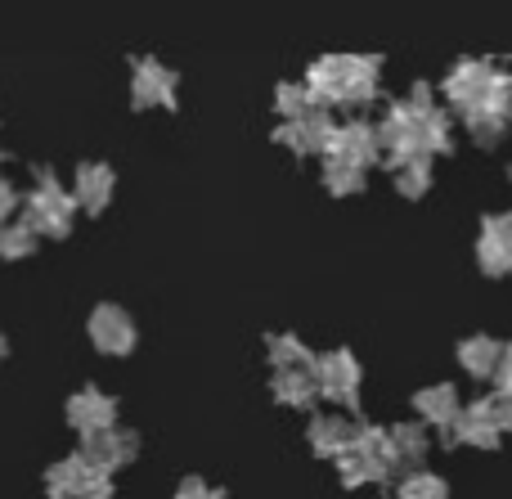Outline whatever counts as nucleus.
I'll use <instances>...</instances> for the list:
<instances>
[{
    "label": "nucleus",
    "instance_id": "obj_1",
    "mask_svg": "<svg viewBox=\"0 0 512 499\" xmlns=\"http://www.w3.org/2000/svg\"><path fill=\"white\" fill-rule=\"evenodd\" d=\"M72 216H77L72 189H63V180L54 171L36 167V189L23 198V225L36 239H63L72 230Z\"/></svg>",
    "mask_w": 512,
    "mask_h": 499
},
{
    "label": "nucleus",
    "instance_id": "obj_2",
    "mask_svg": "<svg viewBox=\"0 0 512 499\" xmlns=\"http://www.w3.org/2000/svg\"><path fill=\"white\" fill-rule=\"evenodd\" d=\"M490 81H495V68H490L486 59H459L450 68V77H445L441 90H445V99H450L454 113L472 117L490 104Z\"/></svg>",
    "mask_w": 512,
    "mask_h": 499
},
{
    "label": "nucleus",
    "instance_id": "obj_3",
    "mask_svg": "<svg viewBox=\"0 0 512 499\" xmlns=\"http://www.w3.org/2000/svg\"><path fill=\"white\" fill-rule=\"evenodd\" d=\"M86 333H90V347H95L99 356H131L135 338H140V333H135V320L113 302H99L95 311H90Z\"/></svg>",
    "mask_w": 512,
    "mask_h": 499
},
{
    "label": "nucleus",
    "instance_id": "obj_4",
    "mask_svg": "<svg viewBox=\"0 0 512 499\" xmlns=\"http://www.w3.org/2000/svg\"><path fill=\"white\" fill-rule=\"evenodd\" d=\"M310 369H315L319 396H328V401H337V405H355V401H360L364 369H360V360H355L346 347H342V351H328V356H319Z\"/></svg>",
    "mask_w": 512,
    "mask_h": 499
},
{
    "label": "nucleus",
    "instance_id": "obj_5",
    "mask_svg": "<svg viewBox=\"0 0 512 499\" xmlns=\"http://www.w3.org/2000/svg\"><path fill=\"white\" fill-rule=\"evenodd\" d=\"M499 441H504V432H499V419H495V401H490V396H481V401L463 405L459 423H454V428L445 432V446L495 450Z\"/></svg>",
    "mask_w": 512,
    "mask_h": 499
},
{
    "label": "nucleus",
    "instance_id": "obj_6",
    "mask_svg": "<svg viewBox=\"0 0 512 499\" xmlns=\"http://www.w3.org/2000/svg\"><path fill=\"white\" fill-rule=\"evenodd\" d=\"M68 423L81 432V437H99V432H113L117 428V401L99 387H77L68 396Z\"/></svg>",
    "mask_w": 512,
    "mask_h": 499
},
{
    "label": "nucleus",
    "instance_id": "obj_7",
    "mask_svg": "<svg viewBox=\"0 0 512 499\" xmlns=\"http://www.w3.org/2000/svg\"><path fill=\"white\" fill-rule=\"evenodd\" d=\"M131 104L135 108H176V72L158 59H140L131 72Z\"/></svg>",
    "mask_w": 512,
    "mask_h": 499
},
{
    "label": "nucleus",
    "instance_id": "obj_8",
    "mask_svg": "<svg viewBox=\"0 0 512 499\" xmlns=\"http://www.w3.org/2000/svg\"><path fill=\"white\" fill-rule=\"evenodd\" d=\"M81 455H86L90 464L104 468V473L113 477L117 468L135 464V455H140V437H135L131 428H122V423H117L113 432H99V437H90L86 446H81Z\"/></svg>",
    "mask_w": 512,
    "mask_h": 499
},
{
    "label": "nucleus",
    "instance_id": "obj_9",
    "mask_svg": "<svg viewBox=\"0 0 512 499\" xmlns=\"http://www.w3.org/2000/svg\"><path fill=\"white\" fill-rule=\"evenodd\" d=\"M328 158H337V162H351V167L369 171L373 162L382 158L378 126H369V122H346V126H337V135H333V149H328Z\"/></svg>",
    "mask_w": 512,
    "mask_h": 499
},
{
    "label": "nucleus",
    "instance_id": "obj_10",
    "mask_svg": "<svg viewBox=\"0 0 512 499\" xmlns=\"http://www.w3.org/2000/svg\"><path fill=\"white\" fill-rule=\"evenodd\" d=\"M351 63H355V54H324V59L310 63V72H306V81H301V86L310 90V99H315L319 108L342 104V86H346Z\"/></svg>",
    "mask_w": 512,
    "mask_h": 499
},
{
    "label": "nucleus",
    "instance_id": "obj_11",
    "mask_svg": "<svg viewBox=\"0 0 512 499\" xmlns=\"http://www.w3.org/2000/svg\"><path fill=\"white\" fill-rule=\"evenodd\" d=\"M477 261L486 275H508L512 270V216H486L477 239Z\"/></svg>",
    "mask_w": 512,
    "mask_h": 499
},
{
    "label": "nucleus",
    "instance_id": "obj_12",
    "mask_svg": "<svg viewBox=\"0 0 512 499\" xmlns=\"http://www.w3.org/2000/svg\"><path fill=\"white\" fill-rule=\"evenodd\" d=\"M355 437H360V428H355L351 419H337V414H315L306 428L310 450H315L319 459H333V464L346 450H355Z\"/></svg>",
    "mask_w": 512,
    "mask_h": 499
},
{
    "label": "nucleus",
    "instance_id": "obj_13",
    "mask_svg": "<svg viewBox=\"0 0 512 499\" xmlns=\"http://www.w3.org/2000/svg\"><path fill=\"white\" fill-rule=\"evenodd\" d=\"M414 410H418V423L423 428H436V432H450L463 414V401H459V387L450 383H436V387H423L414 396Z\"/></svg>",
    "mask_w": 512,
    "mask_h": 499
},
{
    "label": "nucleus",
    "instance_id": "obj_14",
    "mask_svg": "<svg viewBox=\"0 0 512 499\" xmlns=\"http://www.w3.org/2000/svg\"><path fill=\"white\" fill-rule=\"evenodd\" d=\"M72 203L81 212H104L113 203V167L104 162H81L77 176H72Z\"/></svg>",
    "mask_w": 512,
    "mask_h": 499
},
{
    "label": "nucleus",
    "instance_id": "obj_15",
    "mask_svg": "<svg viewBox=\"0 0 512 499\" xmlns=\"http://www.w3.org/2000/svg\"><path fill=\"white\" fill-rule=\"evenodd\" d=\"M270 396L288 410H310L319 401V383H315V369H279L270 378Z\"/></svg>",
    "mask_w": 512,
    "mask_h": 499
},
{
    "label": "nucleus",
    "instance_id": "obj_16",
    "mask_svg": "<svg viewBox=\"0 0 512 499\" xmlns=\"http://www.w3.org/2000/svg\"><path fill=\"white\" fill-rule=\"evenodd\" d=\"M499 360H504V342L490 338V333H472V338L459 342V365L468 369L472 378H495Z\"/></svg>",
    "mask_w": 512,
    "mask_h": 499
},
{
    "label": "nucleus",
    "instance_id": "obj_17",
    "mask_svg": "<svg viewBox=\"0 0 512 499\" xmlns=\"http://www.w3.org/2000/svg\"><path fill=\"white\" fill-rule=\"evenodd\" d=\"M391 450H396V468L423 473V459H427V450H432V437H427L423 423H396V428H391Z\"/></svg>",
    "mask_w": 512,
    "mask_h": 499
},
{
    "label": "nucleus",
    "instance_id": "obj_18",
    "mask_svg": "<svg viewBox=\"0 0 512 499\" xmlns=\"http://www.w3.org/2000/svg\"><path fill=\"white\" fill-rule=\"evenodd\" d=\"M378 77H382L378 54H369V59L355 54L351 72H346V86H342V104H369V99H378Z\"/></svg>",
    "mask_w": 512,
    "mask_h": 499
},
{
    "label": "nucleus",
    "instance_id": "obj_19",
    "mask_svg": "<svg viewBox=\"0 0 512 499\" xmlns=\"http://www.w3.org/2000/svg\"><path fill=\"white\" fill-rule=\"evenodd\" d=\"M265 351H270L274 374H279V369H310L315 365L310 347L297 338V333H270V338H265Z\"/></svg>",
    "mask_w": 512,
    "mask_h": 499
},
{
    "label": "nucleus",
    "instance_id": "obj_20",
    "mask_svg": "<svg viewBox=\"0 0 512 499\" xmlns=\"http://www.w3.org/2000/svg\"><path fill=\"white\" fill-rule=\"evenodd\" d=\"M337 477H342L346 486H373V482H387V468L373 464L369 455H360V450H346L342 459H337Z\"/></svg>",
    "mask_w": 512,
    "mask_h": 499
},
{
    "label": "nucleus",
    "instance_id": "obj_21",
    "mask_svg": "<svg viewBox=\"0 0 512 499\" xmlns=\"http://www.w3.org/2000/svg\"><path fill=\"white\" fill-rule=\"evenodd\" d=\"M396 189L400 198H423L427 189H432V158H405L396 162Z\"/></svg>",
    "mask_w": 512,
    "mask_h": 499
},
{
    "label": "nucleus",
    "instance_id": "obj_22",
    "mask_svg": "<svg viewBox=\"0 0 512 499\" xmlns=\"http://www.w3.org/2000/svg\"><path fill=\"white\" fill-rule=\"evenodd\" d=\"M297 126H301V135H306V149L310 153H324V158H328V149H333V135H337V122L328 117V108L315 104Z\"/></svg>",
    "mask_w": 512,
    "mask_h": 499
},
{
    "label": "nucleus",
    "instance_id": "obj_23",
    "mask_svg": "<svg viewBox=\"0 0 512 499\" xmlns=\"http://www.w3.org/2000/svg\"><path fill=\"white\" fill-rule=\"evenodd\" d=\"M324 189H328V194H337V198L360 194V189H364V171L351 167V162L328 158V162H324Z\"/></svg>",
    "mask_w": 512,
    "mask_h": 499
},
{
    "label": "nucleus",
    "instance_id": "obj_24",
    "mask_svg": "<svg viewBox=\"0 0 512 499\" xmlns=\"http://www.w3.org/2000/svg\"><path fill=\"white\" fill-rule=\"evenodd\" d=\"M355 450L369 455L373 464H382L387 473H396V450H391V428H360L355 437Z\"/></svg>",
    "mask_w": 512,
    "mask_h": 499
},
{
    "label": "nucleus",
    "instance_id": "obj_25",
    "mask_svg": "<svg viewBox=\"0 0 512 499\" xmlns=\"http://www.w3.org/2000/svg\"><path fill=\"white\" fill-rule=\"evenodd\" d=\"M274 108L283 113V122H301V117L315 108V99H310V90L301 86V81H279V90H274Z\"/></svg>",
    "mask_w": 512,
    "mask_h": 499
},
{
    "label": "nucleus",
    "instance_id": "obj_26",
    "mask_svg": "<svg viewBox=\"0 0 512 499\" xmlns=\"http://www.w3.org/2000/svg\"><path fill=\"white\" fill-rule=\"evenodd\" d=\"M86 473H90V459L77 450V455L59 459V464H54L50 473H45V486H50V491H72V486L86 482Z\"/></svg>",
    "mask_w": 512,
    "mask_h": 499
},
{
    "label": "nucleus",
    "instance_id": "obj_27",
    "mask_svg": "<svg viewBox=\"0 0 512 499\" xmlns=\"http://www.w3.org/2000/svg\"><path fill=\"white\" fill-rule=\"evenodd\" d=\"M468 122V131H472V140L477 144H499L504 140V131H508V122L512 117H504V113H495V108H481V113H472V117H463Z\"/></svg>",
    "mask_w": 512,
    "mask_h": 499
},
{
    "label": "nucleus",
    "instance_id": "obj_28",
    "mask_svg": "<svg viewBox=\"0 0 512 499\" xmlns=\"http://www.w3.org/2000/svg\"><path fill=\"white\" fill-rule=\"evenodd\" d=\"M418 144H423V158L432 153H450L454 149V135H450V117L445 113H432L423 126H418Z\"/></svg>",
    "mask_w": 512,
    "mask_h": 499
},
{
    "label": "nucleus",
    "instance_id": "obj_29",
    "mask_svg": "<svg viewBox=\"0 0 512 499\" xmlns=\"http://www.w3.org/2000/svg\"><path fill=\"white\" fill-rule=\"evenodd\" d=\"M36 243H41V239H36L23 221H9L5 230H0V257H5V261H23V257H32V252H36Z\"/></svg>",
    "mask_w": 512,
    "mask_h": 499
},
{
    "label": "nucleus",
    "instance_id": "obj_30",
    "mask_svg": "<svg viewBox=\"0 0 512 499\" xmlns=\"http://www.w3.org/2000/svg\"><path fill=\"white\" fill-rule=\"evenodd\" d=\"M396 499H450V486L436 473H409L405 482L396 486Z\"/></svg>",
    "mask_w": 512,
    "mask_h": 499
},
{
    "label": "nucleus",
    "instance_id": "obj_31",
    "mask_svg": "<svg viewBox=\"0 0 512 499\" xmlns=\"http://www.w3.org/2000/svg\"><path fill=\"white\" fill-rule=\"evenodd\" d=\"M18 207H23V198H18V189L9 185L5 176H0V230H5V225L14 221V212H18Z\"/></svg>",
    "mask_w": 512,
    "mask_h": 499
},
{
    "label": "nucleus",
    "instance_id": "obj_32",
    "mask_svg": "<svg viewBox=\"0 0 512 499\" xmlns=\"http://www.w3.org/2000/svg\"><path fill=\"white\" fill-rule=\"evenodd\" d=\"M171 499H221V491H212L203 477H185V482L176 486V495H171Z\"/></svg>",
    "mask_w": 512,
    "mask_h": 499
},
{
    "label": "nucleus",
    "instance_id": "obj_33",
    "mask_svg": "<svg viewBox=\"0 0 512 499\" xmlns=\"http://www.w3.org/2000/svg\"><path fill=\"white\" fill-rule=\"evenodd\" d=\"M495 383H499V396H508L512 401V342H504V360H499Z\"/></svg>",
    "mask_w": 512,
    "mask_h": 499
},
{
    "label": "nucleus",
    "instance_id": "obj_34",
    "mask_svg": "<svg viewBox=\"0 0 512 499\" xmlns=\"http://www.w3.org/2000/svg\"><path fill=\"white\" fill-rule=\"evenodd\" d=\"M9 356V338H5V333H0V360H5Z\"/></svg>",
    "mask_w": 512,
    "mask_h": 499
}]
</instances>
